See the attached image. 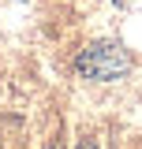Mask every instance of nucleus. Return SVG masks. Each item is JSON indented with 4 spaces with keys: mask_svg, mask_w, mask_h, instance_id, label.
Listing matches in <instances>:
<instances>
[{
    "mask_svg": "<svg viewBox=\"0 0 142 149\" xmlns=\"http://www.w3.org/2000/svg\"><path fill=\"white\" fill-rule=\"evenodd\" d=\"M79 149H97V142H93V138H86V142H79Z\"/></svg>",
    "mask_w": 142,
    "mask_h": 149,
    "instance_id": "obj_2",
    "label": "nucleus"
},
{
    "mask_svg": "<svg viewBox=\"0 0 142 149\" xmlns=\"http://www.w3.org/2000/svg\"><path fill=\"white\" fill-rule=\"evenodd\" d=\"M49 149H60V146H49Z\"/></svg>",
    "mask_w": 142,
    "mask_h": 149,
    "instance_id": "obj_3",
    "label": "nucleus"
},
{
    "mask_svg": "<svg viewBox=\"0 0 142 149\" xmlns=\"http://www.w3.org/2000/svg\"><path fill=\"white\" fill-rule=\"evenodd\" d=\"M127 67H131V56L120 45H112V41L90 45L86 52H79V60H75V71L93 78V82H112V78L127 74Z\"/></svg>",
    "mask_w": 142,
    "mask_h": 149,
    "instance_id": "obj_1",
    "label": "nucleus"
}]
</instances>
